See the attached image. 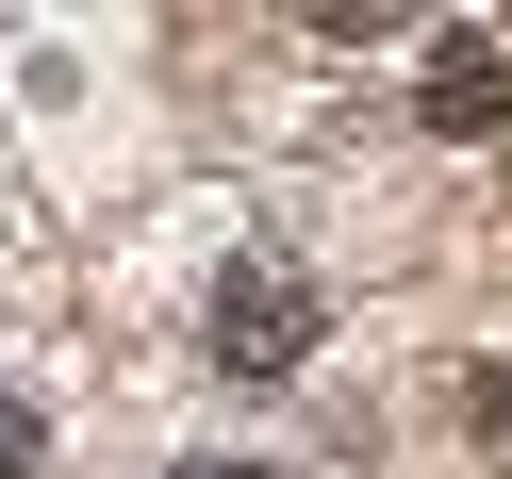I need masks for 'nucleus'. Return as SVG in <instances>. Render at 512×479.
<instances>
[{
	"instance_id": "f257e3e1",
	"label": "nucleus",
	"mask_w": 512,
	"mask_h": 479,
	"mask_svg": "<svg viewBox=\"0 0 512 479\" xmlns=\"http://www.w3.org/2000/svg\"><path fill=\"white\" fill-rule=\"evenodd\" d=\"M314 331H331V314H314V281H298V265H232V281H215V314H199V347H215L232 380H298V364H314Z\"/></svg>"
},
{
	"instance_id": "f03ea898",
	"label": "nucleus",
	"mask_w": 512,
	"mask_h": 479,
	"mask_svg": "<svg viewBox=\"0 0 512 479\" xmlns=\"http://www.w3.org/2000/svg\"><path fill=\"white\" fill-rule=\"evenodd\" d=\"M496 100H512V50H496V17H463V34H430V133H479Z\"/></svg>"
},
{
	"instance_id": "7ed1b4c3",
	"label": "nucleus",
	"mask_w": 512,
	"mask_h": 479,
	"mask_svg": "<svg viewBox=\"0 0 512 479\" xmlns=\"http://www.w3.org/2000/svg\"><path fill=\"white\" fill-rule=\"evenodd\" d=\"M0 479H50V430H34V397H0Z\"/></svg>"
},
{
	"instance_id": "20e7f679",
	"label": "nucleus",
	"mask_w": 512,
	"mask_h": 479,
	"mask_svg": "<svg viewBox=\"0 0 512 479\" xmlns=\"http://www.w3.org/2000/svg\"><path fill=\"white\" fill-rule=\"evenodd\" d=\"M166 479H281V463H232V446H199V463H166Z\"/></svg>"
}]
</instances>
